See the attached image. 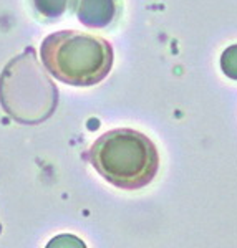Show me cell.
<instances>
[{
	"mask_svg": "<svg viewBox=\"0 0 237 248\" xmlns=\"http://www.w3.org/2000/svg\"><path fill=\"white\" fill-rule=\"evenodd\" d=\"M34 5L40 15L48 18H58L65 14L68 0H34Z\"/></svg>",
	"mask_w": 237,
	"mask_h": 248,
	"instance_id": "obj_5",
	"label": "cell"
},
{
	"mask_svg": "<svg viewBox=\"0 0 237 248\" xmlns=\"http://www.w3.org/2000/svg\"><path fill=\"white\" fill-rule=\"evenodd\" d=\"M116 12V0H80L78 20L90 29H103L113 22Z\"/></svg>",
	"mask_w": 237,
	"mask_h": 248,
	"instance_id": "obj_4",
	"label": "cell"
},
{
	"mask_svg": "<svg viewBox=\"0 0 237 248\" xmlns=\"http://www.w3.org/2000/svg\"><path fill=\"white\" fill-rule=\"evenodd\" d=\"M45 248H86V245L78 237H75V235L63 233L51 238Z\"/></svg>",
	"mask_w": 237,
	"mask_h": 248,
	"instance_id": "obj_7",
	"label": "cell"
},
{
	"mask_svg": "<svg viewBox=\"0 0 237 248\" xmlns=\"http://www.w3.org/2000/svg\"><path fill=\"white\" fill-rule=\"evenodd\" d=\"M0 105L22 124H40L57 109L58 90L40 68L34 48H27L2 71Z\"/></svg>",
	"mask_w": 237,
	"mask_h": 248,
	"instance_id": "obj_3",
	"label": "cell"
},
{
	"mask_svg": "<svg viewBox=\"0 0 237 248\" xmlns=\"http://www.w3.org/2000/svg\"><path fill=\"white\" fill-rule=\"evenodd\" d=\"M0 230H2V227H0Z\"/></svg>",
	"mask_w": 237,
	"mask_h": 248,
	"instance_id": "obj_8",
	"label": "cell"
},
{
	"mask_svg": "<svg viewBox=\"0 0 237 248\" xmlns=\"http://www.w3.org/2000/svg\"><path fill=\"white\" fill-rule=\"evenodd\" d=\"M220 68L226 77L237 79V43L224 50L222 57H220Z\"/></svg>",
	"mask_w": 237,
	"mask_h": 248,
	"instance_id": "obj_6",
	"label": "cell"
},
{
	"mask_svg": "<svg viewBox=\"0 0 237 248\" xmlns=\"http://www.w3.org/2000/svg\"><path fill=\"white\" fill-rule=\"evenodd\" d=\"M88 161L104 181L124 190L146 187L159 169L154 142L128 127L100 136L88 151Z\"/></svg>",
	"mask_w": 237,
	"mask_h": 248,
	"instance_id": "obj_1",
	"label": "cell"
},
{
	"mask_svg": "<svg viewBox=\"0 0 237 248\" xmlns=\"http://www.w3.org/2000/svg\"><path fill=\"white\" fill-rule=\"evenodd\" d=\"M40 57L51 77L70 86L98 85L108 77L115 60L108 40L73 30L48 35Z\"/></svg>",
	"mask_w": 237,
	"mask_h": 248,
	"instance_id": "obj_2",
	"label": "cell"
}]
</instances>
